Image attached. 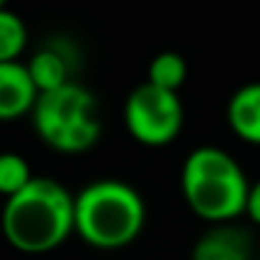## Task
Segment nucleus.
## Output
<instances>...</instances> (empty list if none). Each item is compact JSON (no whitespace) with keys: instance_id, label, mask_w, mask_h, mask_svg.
Wrapping results in <instances>:
<instances>
[{"instance_id":"nucleus-9","label":"nucleus","mask_w":260,"mask_h":260,"mask_svg":"<svg viewBox=\"0 0 260 260\" xmlns=\"http://www.w3.org/2000/svg\"><path fill=\"white\" fill-rule=\"evenodd\" d=\"M28 74L33 79V84L38 88V96L53 88H61L63 84L71 81V61L63 51L48 46L41 48L38 53H33V58L25 63Z\"/></svg>"},{"instance_id":"nucleus-11","label":"nucleus","mask_w":260,"mask_h":260,"mask_svg":"<svg viewBox=\"0 0 260 260\" xmlns=\"http://www.w3.org/2000/svg\"><path fill=\"white\" fill-rule=\"evenodd\" d=\"M25 46H28L25 20L13 10L0 8V63L18 61V56L25 51Z\"/></svg>"},{"instance_id":"nucleus-2","label":"nucleus","mask_w":260,"mask_h":260,"mask_svg":"<svg viewBox=\"0 0 260 260\" xmlns=\"http://www.w3.org/2000/svg\"><path fill=\"white\" fill-rule=\"evenodd\" d=\"M76 235L99 250H119L139 238L147 205L137 187L121 179H96L74 194Z\"/></svg>"},{"instance_id":"nucleus-7","label":"nucleus","mask_w":260,"mask_h":260,"mask_svg":"<svg viewBox=\"0 0 260 260\" xmlns=\"http://www.w3.org/2000/svg\"><path fill=\"white\" fill-rule=\"evenodd\" d=\"M253 238L230 222L210 228L192 248V260H253Z\"/></svg>"},{"instance_id":"nucleus-13","label":"nucleus","mask_w":260,"mask_h":260,"mask_svg":"<svg viewBox=\"0 0 260 260\" xmlns=\"http://www.w3.org/2000/svg\"><path fill=\"white\" fill-rule=\"evenodd\" d=\"M245 212L248 217L260 225V179L255 184H250V192H248V205H245Z\"/></svg>"},{"instance_id":"nucleus-3","label":"nucleus","mask_w":260,"mask_h":260,"mask_svg":"<svg viewBox=\"0 0 260 260\" xmlns=\"http://www.w3.org/2000/svg\"><path fill=\"white\" fill-rule=\"evenodd\" d=\"M182 194L189 210L212 222L225 225L245 212L250 182L243 167L220 147H197L182 162Z\"/></svg>"},{"instance_id":"nucleus-8","label":"nucleus","mask_w":260,"mask_h":260,"mask_svg":"<svg viewBox=\"0 0 260 260\" xmlns=\"http://www.w3.org/2000/svg\"><path fill=\"white\" fill-rule=\"evenodd\" d=\"M228 124L240 139L260 144V81L245 84L233 93L228 104Z\"/></svg>"},{"instance_id":"nucleus-14","label":"nucleus","mask_w":260,"mask_h":260,"mask_svg":"<svg viewBox=\"0 0 260 260\" xmlns=\"http://www.w3.org/2000/svg\"><path fill=\"white\" fill-rule=\"evenodd\" d=\"M5 3H8V0H0V8H5Z\"/></svg>"},{"instance_id":"nucleus-6","label":"nucleus","mask_w":260,"mask_h":260,"mask_svg":"<svg viewBox=\"0 0 260 260\" xmlns=\"http://www.w3.org/2000/svg\"><path fill=\"white\" fill-rule=\"evenodd\" d=\"M38 101V88L33 84L28 66L20 61L0 63V119H18L30 114Z\"/></svg>"},{"instance_id":"nucleus-12","label":"nucleus","mask_w":260,"mask_h":260,"mask_svg":"<svg viewBox=\"0 0 260 260\" xmlns=\"http://www.w3.org/2000/svg\"><path fill=\"white\" fill-rule=\"evenodd\" d=\"M30 179H33L30 165H28V159L23 154L0 152V194L5 200L18 194Z\"/></svg>"},{"instance_id":"nucleus-15","label":"nucleus","mask_w":260,"mask_h":260,"mask_svg":"<svg viewBox=\"0 0 260 260\" xmlns=\"http://www.w3.org/2000/svg\"><path fill=\"white\" fill-rule=\"evenodd\" d=\"M258 260H260V258H258Z\"/></svg>"},{"instance_id":"nucleus-4","label":"nucleus","mask_w":260,"mask_h":260,"mask_svg":"<svg viewBox=\"0 0 260 260\" xmlns=\"http://www.w3.org/2000/svg\"><path fill=\"white\" fill-rule=\"evenodd\" d=\"M30 116L36 134L61 154L88 152L101 137L96 96L76 81L41 93Z\"/></svg>"},{"instance_id":"nucleus-10","label":"nucleus","mask_w":260,"mask_h":260,"mask_svg":"<svg viewBox=\"0 0 260 260\" xmlns=\"http://www.w3.org/2000/svg\"><path fill=\"white\" fill-rule=\"evenodd\" d=\"M147 81L152 86H159L165 91H174L179 93L182 84L187 81V61L184 56H179L177 51H162L152 58L149 63V74Z\"/></svg>"},{"instance_id":"nucleus-1","label":"nucleus","mask_w":260,"mask_h":260,"mask_svg":"<svg viewBox=\"0 0 260 260\" xmlns=\"http://www.w3.org/2000/svg\"><path fill=\"white\" fill-rule=\"evenodd\" d=\"M0 228L18 253H51L76 233L74 194L58 179L33 177L18 194L5 200Z\"/></svg>"},{"instance_id":"nucleus-5","label":"nucleus","mask_w":260,"mask_h":260,"mask_svg":"<svg viewBox=\"0 0 260 260\" xmlns=\"http://www.w3.org/2000/svg\"><path fill=\"white\" fill-rule=\"evenodd\" d=\"M124 124L139 144L165 147L179 134L184 124L182 99L174 91H165L144 81L126 96Z\"/></svg>"}]
</instances>
